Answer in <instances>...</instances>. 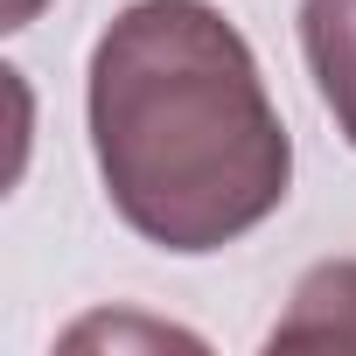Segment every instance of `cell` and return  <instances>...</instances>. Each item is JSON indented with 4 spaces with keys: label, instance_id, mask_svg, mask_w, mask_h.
<instances>
[{
    "label": "cell",
    "instance_id": "cell-2",
    "mask_svg": "<svg viewBox=\"0 0 356 356\" xmlns=\"http://www.w3.org/2000/svg\"><path fill=\"white\" fill-rule=\"evenodd\" d=\"M266 349H356V259L300 273L293 307L273 321Z\"/></svg>",
    "mask_w": 356,
    "mask_h": 356
},
{
    "label": "cell",
    "instance_id": "cell-1",
    "mask_svg": "<svg viewBox=\"0 0 356 356\" xmlns=\"http://www.w3.org/2000/svg\"><path fill=\"white\" fill-rule=\"evenodd\" d=\"M91 154L126 231L161 252H224L293 182V140L252 42L210 0H133L91 42Z\"/></svg>",
    "mask_w": 356,
    "mask_h": 356
},
{
    "label": "cell",
    "instance_id": "cell-4",
    "mask_svg": "<svg viewBox=\"0 0 356 356\" xmlns=\"http://www.w3.org/2000/svg\"><path fill=\"white\" fill-rule=\"evenodd\" d=\"M42 8V0H8V29H29V15Z\"/></svg>",
    "mask_w": 356,
    "mask_h": 356
},
{
    "label": "cell",
    "instance_id": "cell-3",
    "mask_svg": "<svg viewBox=\"0 0 356 356\" xmlns=\"http://www.w3.org/2000/svg\"><path fill=\"white\" fill-rule=\"evenodd\" d=\"M300 56L335 112V133L356 147V0H300Z\"/></svg>",
    "mask_w": 356,
    "mask_h": 356
}]
</instances>
